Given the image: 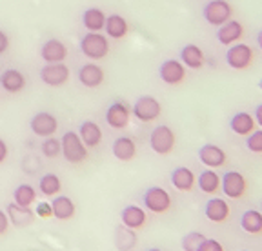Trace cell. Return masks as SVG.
I'll return each instance as SVG.
<instances>
[{"instance_id":"cell-1","label":"cell","mask_w":262,"mask_h":251,"mask_svg":"<svg viewBox=\"0 0 262 251\" xmlns=\"http://www.w3.org/2000/svg\"><path fill=\"white\" fill-rule=\"evenodd\" d=\"M60 146H62V156L70 164H82L88 158V155H90L86 144L80 140L77 131H66L60 139Z\"/></svg>"},{"instance_id":"cell-2","label":"cell","mask_w":262,"mask_h":251,"mask_svg":"<svg viewBox=\"0 0 262 251\" xmlns=\"http://www.w3.org/2000/svg\"><path fill=\"white\" fill-rule=\"evenodd\" d=\"M80 53L90 60H100L110 53V40L102 33H91L88 31L78 42Z\"/></svg>"},{"instance_id":"cell-3","label":"cell","mask_w":262,"mask_h":251,"mask_svg":"<svg viewBox=\"0 0 262 251\" xmlns=\"http://www.w3.org/2000/svg\"><path fill=\"white\" fill-rule=\"evenodd\" d=\"M171 195L168 190H164L160 186H151L147 188L142 195V204L149 213H166L171 208Z\"/></svg>"},{"instance_id":"cell-4","label":"cell","mask_w":262,"mask_h":251,"mask_svg":"<svg viewBox=\"0 0 262 251\" xmlns=\"http://www.w3.org/2000/svg\"><path fill=\"white\" fill-rule=\"evenodd\" d=\"M162 113V106L160 102L151 95H142L135 100L133 107H131V115L135 117L139 122H155Z\"/></svg>"},{"instance_id":"cell-5","label":"cell","mask_w":262,"mask_h":251,"mask_svg":"<svg viewBox=\"0 0 262 251\" xmlns=\"http://www.w3.org/2000/svg\"><path fill=\"white\" fill-rule=\"evenodd\" d=\"M202 17L209 26L221 28L222 24H226L228 20H231L233 17V8L228 0H209L208 4L202 9Z\"/></svg>"},{"instance_id":"cell-6","label":"cell","mask_w":262,"mask_h":251,"mask_svg":"<svg viewBox=\"0 0 262 251\" xmlns=\"http://www.w3.org/2000/svg\"><path fill=\"white\" fill-rule=\"evenodd\" d=\"M177 136L169 126H155L153 131L149 133V148L157 153V155H169L175 149Z\"/></svg>"},{"instance_id":"cell-7","label":"cell","mask_w":262,"mask_h":251,"mask_svg":"<svg viewBox=\"0 0 262 251\" xmlns=\"http://www.w3.org/2000/svg\"><path fill=\"white\" fill-rule=\"evenodd\" d=\"M221 190L228 198L238 200L248 193V180L241 171H226L221 177Z\"/></svg>"},{"instance_id":"cell-8","label":"cell","mask_w":262,"mask_h":251,"mask_svg":"<svg viewBox=\"0 0 262 251\" xmlns=\"http://www.w3.org/2000/svg\"><path fill=\"white\" fill-rule=\"evenodd\" d=\"M253 57H255V53H253V50H251V45L242 44V42L229 45L228 51H226V62H228V66L237 71L248 70V67L251 66V62H253Z\"/></svg>"},{"instance_id":"cell-9","label":"cell","mask_w":262,"mask_h":251,"mask_svg":"<svg viewBox=\"0 0 262 251\" xmlns=\"http://www.w3.org/2000/svg\"><path fill=\"white\" fill-rule=\"evenodd\" d=\"M29 128H31L33 135L40 136V139H48V136H53L57 133L58 119L49 111H38L29 120Z\"/></svg>"},{"instance_id":"cell-10","label":"cell","mask_w":262,"mask_h":251,"mask_svg":"<svg viewBox=\"0 0 262 251\" xmlns=\"http://www.w3.org/2000/svg\"><path fill=\"white\" fill-rule=\"evenodd\" d=\"M40 80L49 87H60L70 80V67L66 66L64 62H57V64H44L40 67Z\"/></svg>"},{"instance_id":"cell-11","label":"cell","mask_w":262,"mask_h":251,"mask_svg":"<svg viewBox=\"0 0 262 251\" xmlns=\"http://www.w3.org/2000/svg\"><path fill=\"white\" fill-rule=\"evenodd\" d=\"M131 119V107L124 100H115L106 109V124L113 129L127 128Z\"/></svg>"},{"instance_id":"cell-12","label":"cell","mask_w":262,"mask_h":251,"mask_svg":"<svg viewBox=\"0 0 262 251\" xmlns=\"http://www.w3.org/2000/svg\"><path fill=\"white\" fill-rule=\"evenodd\" d=\"M159 77L164 84L168 86H177L186 78V66L177 58H168L164 60L159 67Z\"/></svg>"},{"instance_id":"cell-13","label":"cell","mask_w":262,"mask_h":251,"mask_svg":"<svg viewBox=\"0 0 262 251\" xmlns=\"http://www.w3.org/2000/svg\"><path fill=\"white\" fill-rule=\"evenodd\" d=\"M78 82L84 87H90V89H95V87L102 86L104 80H106V73L98 64L95 62H88L84 66H80L78 70Z\"/></svg>"},{"instance_id":"cell-14","label":"cell","mask_w":262,"mask_h":251,"mask_svg":"<svg viewBox=\"0 0 262 251\" xmlns=\"http://www.w3.org/2000/svg\"><path fill=\"white\" fill-rule=\"evenodd\" d=\"M66 57H68V45L58 38H48L40 45V58L44 60V64L64 62Z\"/></svg>"},{"instance_id":"cell-15","label":"cell","mask_w":262,"mask_h":251,"mask_svg":"<svg viewBox=\"0 0 262 251\" xmlns=\"http://www.w3.org/2000/svg\"><path fill=\"white\" fill-rule=\"evenodd\" d=\"M28 80H26V75L22 73L20 70H15V67H8L0 73V86L6 93L9 95H16L20 93L22 89L26 87Z\"/></svg>"},{"instance_id":"cell-16","label":"cell","mask_w":262,"mask_h":251,"mask_svg":"<svg viewBox=\"0 0 262 251\" xmlns=\"http://www.w3.org/2000/svg\"><path fill=\"white\" fill-rule=\"evenodd\" d=\"M226 151L222 148H219L217 144H204L199 149V161L209 169L222 168L226 164Z\"/></svg>"},{"instance_id":"cell-17","label":"cell","mask_w":262,"mask_h":251,"mask_svg":"<svg viewBox=\"0 0 262 251\" xmlns=\"http://www.w3.org/2000/svg\"><path fill=\"white\" fill-rule=\"evenodd\" d=\"M120 222H122V226L129 227V230H142L147 222L146 210L137 206V204H129V206H126L120 211Z\"/></svg>"},{"instance_id":"cell-18","label":"cell","mask_w":262,"mask_h":251,"mask_svg":"<svg viewBox=\"0 0 262 251\" xmlns=\"http://www.w3.org/2000/svg\"><path fill=\"white\" fill-rule=\"evenodd\" d=\"M244 37V28L238 20H228L226 24H222L217 31V40L222 45H233L237 42H241V38Z\"/></svg>"},{"instance_id":"cell-19","label":"cell","mask_w":262,"mask_h":251,"mask_svg":"<svg viewBox=\"0 0 262 251\" xmlns=\"http://www.w3.org/2000/svg\"><path fill=\"white\" fill-rule=\"evenodd\" d=\"M6 213H8L9 224H13L15 227H28L35 220V211L31 208L18 206L15 202H11L8 208H6Z\"/></svg>"},{"instance_id":"cell-20","label":"cell","mask_w":262,"mask_h":251,"mask_svg":"<svg viewBox=\"0 0 262 251\" xmlns=\"http://www.w3.org/2000/svg\"><path fill=\"white\" fill-rule=\"evenodd\" d=\"M229 213H231V210H229V204L224 198H209L206 202L204 215L209 222H215V224L224 222V220H228Z\"/></svg>"},{"instance_id":"cell-21","label":"cell","mask_w":262,"mask_h":251,"mask_svg":"<svg viewBox=\"0 0 262 251\" xmlns=\"http://www.w3.org/2000/svg\"><path fill=\"white\" fill-rule=\"evenodd\" d=\"M78 136L80 140L86 144L88 149L97 148L100 142H102V129L97 122L93 120H84V122L78 126Z\"/></svg>"},{"instance_id":"cell-22","label":"cell","mask_w":262,"mask_h":251,"mask_svg":"<svg viewBox=\"0 0 262 251\" xmlns=\"http://www.w3.org/2000/svg\"><path fill=\"white\" fill-rule=\"evenodd\" d=\"M111 151H113L115 158H119L122 162H129L135 158L137 155V144L135 139H131L127 135H122L119 139L113 140V146H111Z\"/></svg>"},{"instance_id":"cell-23","label":"cell","mask_w":262,"mask_h":251,"mask_svg":"<svg viewBox=\"0 0 262 251\" xmlns=\"http://www.w3.org/2000/svg\"><path fill=\"white\" fill-rule=\"evenodd\" d=\"M180 62L189 70H201L206 64V55L196 44H186L180 50Z\"/></svg>"},{"instance_id":"cell-24","label":"cell","mask_w":262,"mask_h":251,"mask_svg":"<svg viewBox=\"0 0 262 251\" xmlns=\"http://www.w3.org/2000/svg\"><path fill=\"white\" fill-rule=\"evenodd\" d=\"M229 128H231V131H233L235 135L248 136L250 133L255 131L257 122H255L253 115H250V113H246V111H238L229 120Z\"/></svg>"},{"instance_id":"cell-25","label":"cell","mask_w":262,"mask_h":251,"mask_svg":"<svg viewBox=\"0 0 262 251\" xmlns=\"http://www.w3.org/2000/svg\"><path fill=\"white\" fill-rule=\"evenodd\" d=\"M169 178H171L173 188L179 191H191L193 186L196 184L195 173L189 168H186V166H179V168L173 169Z\"/></svg>"},{"instance_id":"cell-26","label":"cell","mask_w":262,"mask_h":251,"mask_svg":"<svg viewBox=\"0 0 262 251\" xmlns=\"http://www.w3.org/2000/svg\"><path fill=\"white\" fill-rule=\"evenodd\" d=\"M82 26L91 33H100L106 26V13L100 8H88L82 13Z\"/></svg>"},{"instance_id":"cell-27","label":"cell","mask_w":262,"mask_h":251,"mask_svg":"<svg viewBox=\"0 0 262 251\" xmlns=\"http://www.w3.org/2000/svg\"><path fill=\"white\" fill-rule=\"evenodd\" d=\"M51 208H53V217L58 220H70L77 213V206L70 197L66 195H57V197L51 200Z\"/></svg>"},{"instance_id":"cell-28","label":"cell","mask_w":262,"mask_h":251,"mask_svg":"<svg viewBox=\"0 0 262 251\" xmlns=\"http://www.w3.org/2000/svg\"><path fill=\"white\" fill-rule=\"evenodd\" d=\"M104 29H106L107 38L120 40V38L126 37L127 31H129V24H127V20L122 17V15H117V13H113V15L106 17V26H104Z\"/></svg>"},{"instance_id":"cell-29","label":"cell","mask_w":262,"mask_h":251,"mask_svg":"<svg viewBox=\"0 0 262 251\" xmlns=\"http://www.w3.org/2000/svg\"><path fill=\"white\" fill-rule=\"evenodd\" d=\"M139 239H137V231L129 230L126 226H117L115 227V247L119 251H131L137 246Z\"/></svg>"},{"instance_id":"cell-30","label":"cell","mask_w":262,"mask_h":251,"mask_svg":"<svg viewBox=\"0 0 262 251\" xmlns=\"http://www.w3.org/2000/svg\"><path fill=\"white\" fill-rule=\"evenodd\" d=\"M196 186L199 190L206 195H215L219 190H221V177L215 169H204L199 178H196Z\"/></svg>"},{"instance_id":"cell-31","label":"cell","mask_w":262,"mask_h":251,"mask_svg":"<svg viewBox=\"0 0 262 251\" xmlns=\"http://www.w3.org/2000/svg\"><path fill=\"white\" fill-rule=\"evenodd\" d=\"M241 227L250 235L262 233V211L246 210L241 217Z\"/></svg>"},{"instance_id":"cell-32","label":"cell","mask_w":262,"mask_h":251,"mask_svg":"<svg viewBox=\"0 0 262 251\" xmlns=\"http://www.w3.org/2000/svg\"><path fill=\"white\" fill-rule=\"evenodd\" d=\"M13 202L18 206L31 208L37 202V190L31 184H18L13 191Z\"/></svg>"},{"instance_id":"cell-33","label":"cell","mask_w":262,"mask_h":251,"mask_svg":"<svg viewBox=\"0 0 262 251\" xmlns=\"http://www.w3.org/2000/svg\"><path fill=\"white\" fill-rule=\"evenodd\" d=\"M62 190V180L58 175L55 173H46L38 180V191L44 197H57Z\"/></svg>"},{"instance_id":"cell-34","label":"cell","mask_w":262,"mask_h":251,"mask_svg":"<svg viewBox=\"0 0 262 251\" xmlns=\"http://www.w3.org/2000/svg\"><path fill=\"white\" fill-rule=\"evenodd\" d=\"M40 151L46 158H57L62 153L60 139H57V136H48V139H44L40 144Z\"/></svg>"},{"instance_id":"cell-35","label":"cell","mask_w":262,"mask_h":251,"mask_svg":"<svg viewBox=\"0 0 262 251\" xmlns=\"http://www.w3.org/2000/svg\"><path fill=\"white\" fill-rule=\"evenodd\" d=\"M206 240V237L201 233V231H189L182 237V249L184 251H196L199 246Z\"/></svg>"},{"instance_id":"cell-36","label":"cell","mask_w":262,"mask_h":251,"mask_svg":"<svg viewBox=\"0 0 262 251\" xmlns=\"http://www.w3.org/2000/svg\"><path fill=\"white\" fill-rule=\"evenodd\" d=\"M246 148L250 149L251 153L260 155L262 153V129H255L253 133L248 135V139H246Z\"/></svg>"},{"instance_id":"cell-37","label":"cell","mask_w":262,"mask_h":251,"mask_svg":"<svg viewBox=\"0 0 262 251\" xmlns=\"http://www.w3.org/2000/svg\"><path fill=\"white\" fill-rule=\"evenodd\" d=\"M35 217H40V218H51L53 217L51 202H48V200L37 202V206H35Z\"/></svg>"},{"instance_id":"cell-38","label":"cell","mask_w":262,"mask_h":251,"mask_svg":"<svg viewBox=\"0 0 262 251\" xmlns=\"http://www.w3.org/2000/svg\"><path fill=\"white\" fill-rule=\"evenodd\" d=\"M196 251H224V246L215 239H206Z\"/></svg>"},{"instance_id":"cell-39","label":"cell","mask_w":262,"mask_h":251,"mask_svg":"<svg viewBox=\"0 0 262 251\" xmlns=\"http://www.w3.org/2000/svg\"><path fill=\"white\" fill-rule=\"evenodd\" d=\"M9 50V37L4 29H0V55H4Z\"/></svg>"},{"instance_id":"cell-40","label":"cell","mask_w":262,"mask_h":251,"mask_svg":"<svg viewBox=\"0 0 262 251\" xmlns=\"http://www.w3.org/2000/svg\"><path fill=\"white\" fill-rule=\"evenodd\" d=\"M9 230V218L4 210H0V235H4Z\"/></svg>"},{"instance_id":"cell-41","label":"cell","mask_w":262,"mask_h":251,"mask_svg":"<svg viewBox=\"0 0 262 251\" xmlns=\"http://www.w3.org/2000/svg\"><path fill=\"white\" fill-rule=\"evenodd\" d=\"M8 155H9V148H8V144H6V140L4 139H0V164L8 158Z\"/></svg>"},{"instance_id":"cell-42","label":"cell","mask_w":262,"mask_h":251,"mask_svg":"<svg viewBox=\"0 0 262 251\" xmlns=\"http://www.w3.org/2000/svg\"><path fill=\"white\" fill-rule=\"evenodd\" d=\"M255 122H257V126H260L262 128V104H258L257 109H255Z\"/></svg>"},{"instance_id":"cell-43","label":"cell","mask_w":262,"mask_h":251,"mask_svg":"<svg viewBox=\"0 0 262 251\" xmlns=\"http://www.w3.org/2000/svg\"><path fill=\"white\" fill-rule=\"evenodd\" d=\"M257 42H258V48L262 50V29L258 31V35H257Z\"/></svg>"},{"instance_id":"cell-44","label":"cell","mask_w":262,"mask_h":251,"mask_svg":"<svg viewBox=\"0 0 262 251\" xmlns=\"http://www.w3.org/2000/svg\"><path fill=\"white\" fill-rule=\"evenodd\" d=\"M147 251H162V249H159V247H151V249H147Z\"/></svg>"},{"instance_id":"cell-45","label":"cell","mask_w":262,"mask_h":251,"mask_svg":"<svg viewBox=\"0 0 262 251\" xmlns=\"http://www.w3.org/2000/svg\"><path fill=\"white\" fill-rule=\"evenodd\" d=\"M258 87H260V89H262V80H260V84H258Z\"/></svg>"},{"instance_id":"cell-46","label":"cell","mask_w":262,"mask_h":251,"mask_svg":"<svg viewBox=\"0 0 262 251\" xmlns=\"http://www.w3.org/2000/svg\"><path fill=\"white\" fill-rule=\"evenodd\" d=\"M238 251H250V249H238Z\"/></svg>"},{"instance_id":"cell-47","label":"cell","mask_w":262,"mask_h":251,"mask_svg":"<svg viewBox=\"0 0 262 251\" xmlns=\"http://www.w3.org/2000/svg\"><path fill=\"white\" fill-rule=\"evenodd\" d=\"M260 210H262V202H260Z\"/></svg>"}]
</instances>
